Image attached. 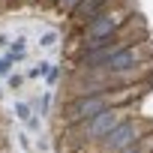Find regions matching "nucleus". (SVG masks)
I'll use <instances>...</instances> for the list:
<instances>
[{
    "label": "nucleus",
    "instance_id": "nucleus-1",
    "mask_svg": "<svg viewBox=\"0 0 153 153\" xmlns=\"http://www.w3.org/2000/svg\"><path fill=\"white\" fill-rule=\"evenodd\" d=\"M132 111H135V105H111V108H105L102 114H96V117H90V120H84V123L63 126V132H66L63 141H66L72 150L96 147L114 126H120L126 117H132Z\"/></svg>",
    "mask_w": 153,
    "mask_h": 153
},
{
    "label": "nucleus",
    "instance_id": "nucleus-2",
    "mask_svg": "<svg viewBox=\"0 0 153 153\" xmlns=\"http://www.w3.org/2000/svg\"><path fill=\"white\" fill-rule=\"evenodd\" d=\"M120 0H114V3L108 6V9H102L93 21H87L84 27H81V33H78V39L75 42H87V39H114L120 30H123V24L135 15L132 12V6H117Z\"/></svg>",
    "mask_w": 153,
    "mask_h": 153
},
{
    "label": "nucleus",
    "instance_id": "nucleus-3",
    "mask_svg": "<svg viewBox=\"0 0 153 153\" xmlns=\"http://www.w3.org/2000/svg\"><path fill=\"white\" fill-rule=\"evenodd\" d=\"M150 129H153L150 120H141L138 114H132V117H126L120 126H114L93 150H96V153H123V150H129L135 141H141Z\"/></svg>",
    "mask_w": 153,
    "mask_h": 153
},
{
    "label": "nucleus",
    "instance_id": "nucleus-4",
    "mask_svg": "<svg viewBox=\"0 0 153 153\" xmlns=\"http://www.w3.org/2000/svg\"><path fill=\"white\" fill-rule=\"evenodd\" d=\"M111 105H117L114 102V90H108V93H90V96H72L69 105L63 108L60 120H63V126H75V123H84V120L102 114Z\"/></svg>",
    "mask_w": 153,
    "mask_h": 153
},
{
    "label": "nucleus",
    "instance_id": "nucleus-5",
    "mask_svg": "<svg viewBox=\"0 0 153 153\" xmlns=\"http://www.w3.org/2000/svg\"><path fill=\"white\" fill-rule=\"evenodd\" d=\"M114 3V0H81V3H78V9H75L72 12V24L75 27H84L87 21H93L102 9H108Z\"/></svg>",
    "mask_w": 153,
    "mask_h": 153
},
{
    "label": "nucleus",
    "instance_id": "nucleus-6",
    "mask_svg": "<svg viewBox=\"0 0 153 153\" xmlns=\"http://www.w3.org/2000/svg\"><path fill=\"white\" fill-rule=\"evenodd\" d=\"M15 117H18L30 132H39V117L33 114V108H30L27 102H15Z\"/></svg>",
    "mask_w": 153,
    "mask_h": 153
},
{
    "label": "nucleus",
    "instance_id": "nucleus-7",
    "mask_svg": "<svg viewBox=\"0 0 153 153\" xmlns=\"http://www.w3.org/2000/svg\"><path fill=\"white\" fill-rule=\"evenodd\" d=\"M78 3H81V0H57V6H54V12H60L63 18H72V12L78 9Z\"/></svg>",
    "mask_w": 153,
    "mask_h": 153
},
{
    "label": "nucleus",
    "instance_id": "nucleus-8",
    "mask_svg": "<svg viewBox=\"0 0 153 153\" xmlns=\"http://www.w3.org/2000/svg\"><path fill=\"white\" fill-rule=\"evenodd\" d=\"M12 63H15V57H12V54L0 57V78H9V69H12Z\"/></svg>",
    "mask_w": 153,
    "mask_h": 153
},
{
    "label": "nucleus",
    "instance_id": "nucleus-9",
    "mask_svg": "<svg viewBox=\"0 0 153 153\" xmlns=\"http://www.w3.org/2000/svg\"><path fill=\"white\" fill-rule=\"evenodd\" d=\"M48 69H51V63H39V66H33L27 75H30V78H45V75H48Z\"/></svg>",
    "mask_w": 153,
    "mask_h": 153
},
{
    "label": "nucleus",
    "instance_id": "nucleus-10",
    "mask_svg": "<svg viewBox=\"0 0 153 153\" xmlns=\"http://www.w3.org/2000/svg\"><path fill=\"white\" fill-rule=\"evenodd\" d=\"M48 108H51V93H45V96L39 99V105H36V111H39V114H48Z\"/></svg>",
    "mask_w": 153,
    "mask_h": 153
},
{
    "label": "nucleus",
    "instance_id": "nucleus-11",
    "mask_svg": "<svg viewBox=\"0 0 153 153\" xmlns=\"http://www.w3.org/2000/svg\"><path fill=\"white\" fill-rule=\"evenodd\" d=\"M57 78H60V69H57V66H51V69H48V75H45V81H48V84H57Z\"/></svg>",
    "mask_w": 153,
    "mask_h": 153
},
{
    "label": "nucleus",
    "instance_id": "nucleus-12",
    "mask_svg": "<svg viewBox=\"0 0 153 153\" xmlns=\"http://www.w3.org/2000/svg\"><path fill=\"white\" fill-rule=\"evenodd\" d=\"M54 42H57V36H54V33H48V36H42V45H45V48H51Z\"/></svg>",
    "mask_w": 153,
    "mask_h": 153
},
{
    "label": "nucleus",
    "instance_id": "nucleus-13",
    "mask_svg": "<svg viewBox=\"0 0 153 153\" xmlns=\"http://www.w3.org/2000/svg\"><path fill=\"white\" fill-rule=\"evenodd\" d=\"M36 3H39L42 9H54V6H57V0H36Z\"/></svg>",
    "mask_w": 153,
    "mask_h": 153
},
{
    "label": "nucleus",
    "instance_id": "nucleus-14",
    "mask_svg": "<svg viewBox=\"0 0 153 153\" xmlns=\"http://www.w3.org/2000/svg\"><path fill=\"white\" fill-rule=\"evenodd\" d=\"M9 84H12V90L21 87V75H9Z\"/></svg>",
    "mask_w": 153,
    "mask_h": 153
},
{
    "label": "nucleus",
    "instance_id": "nucleus-15",
    "mask_svg": "<svg viewBox=\"0 0 153 153\" xmlns=\"http://www.w3.org/2000/svg\"><path fill=\"white\" fill-rule=\"evenodd\" d=\"M18 141H21V147H24V150H30V138H27V135H24V132H21V135H18Z\"/></svg>",
    "mask_w": 153,
    "mask_h": 153
},
{
    "label": "nucleus",
    "instance_id": "nucleus-16",
    "mask_svg": "<svg viewBox=\"0 0 153 153\" xmlns=\"http://www.w3.org/2000/svg\"><path fill=\"white\" fill-rule=\"evenodd\" d=\"M12 3L18 6V3H36V0H12Z\"/></svg>",
    "mask_w": 153,
    "mask_h": 153
}]
</instances>
